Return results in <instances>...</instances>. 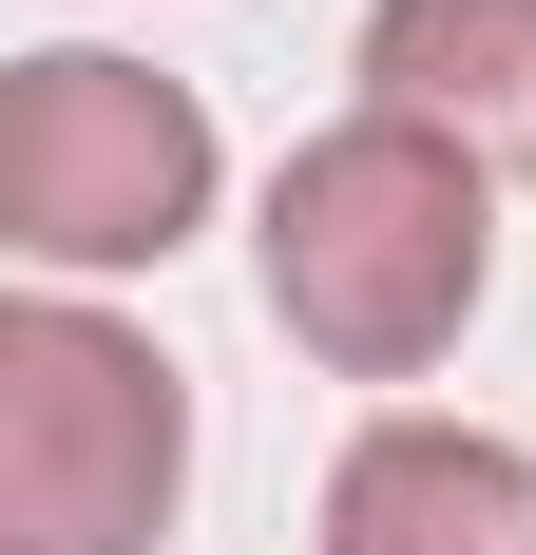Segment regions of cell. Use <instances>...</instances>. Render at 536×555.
<instances>
[{"label":"cell","instance_id":"6da1fadb","mask_svg":"<svg viewBox=\"0 0 536 555\" xmlns=\"http://www.w3.org/2000/svg\"><path fill=\"white\" fill-rule=\"evenodd\" d=\"M250 269H268V326L326 384H422L498 287V154H460L422 115H326L268 172Z\"/></svg>","mask_w":536,"mask_h":555},{"label":"cell","instance_id":"7a4b0ae2","mask_svg":"<svg viewBox=\"0 0 536 555\" xmlns=\"http://www.w3.org/2000/svg\"><path fill=\"white\" fill-rule=\"evenodd\" d=\"M173 499H192V384L77 287L0 307V555H154Z\"/></svg>","mask_w":536,"mask_h":555},{"label":"cell","instance_id":"3957f363","mask_svg":"<svg viewBox=\"0 0 536 555\" xmlns=\"http://www.w3.org/2000/svg\"><path fill=\"white\" fill-rule=\"evenodd\" d=\"M212 211V96L154 77V57H97V39H39L0 77V249L20 269H173Z\"/></svg>","mask_w":536,"mask_h":555},{"label":"cell","instance_id":"277c9868","mask_svg":"<svg viewBox=\"0 0 536 555\" xmlns=\"http://www.w3.org/2000/svg\"><path fill=\"white\" fill-rule=\"evenodd\" d=\"M326 555H536V441L498 422H365L326 479Z\"/></svg>","mask_w":536,"mask_h":555},{"label":"cell","instance_id":"5b68a950","mask_svg":"<svg viewBox=\"0 0 536 555\" xmlns=\"http://www.w3.org/2000/svg\"><path fill=\"white\" fill-rule=\"evenodd\" d=\"M365 115L536 154V0H365Z\"/></svg>","mask_w":536,"mask_h":555}]
</instances>
